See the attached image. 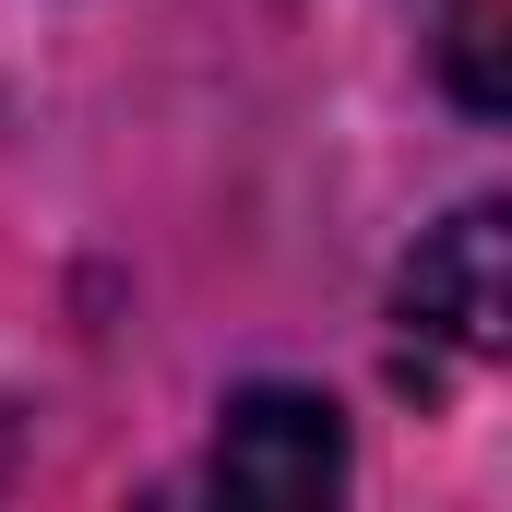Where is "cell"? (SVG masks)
I'll list each match as a JSON object with an SVG mask.
<instances>
[{
  "label": "cell",
  "mask_w": 512,
  "mask_h": 512,
  "mask_svg": "<svg viewBox=\"0 0 512 512\" xmlns=\"http://www.w3.org/2000/svg\"><path fill=\"white\" fill-rule=\"evenodd\" d=\"M501 203H465L453 227H429L417 262L393 274V310H405V334H441V346H465V358H489L512 322V274H501Z\"/></svg>",
  "instance_id": "cell-2"
},
{
  "label": "cell",
  "mask_w": 512,
  "mask_h": 512,
  "mask_svg": "<svg viewBox=\"0 0 512 512\" xmlns=\"http://www.w3.org/2000/svg\"><path fill=\"white\" fill-rule=\"evenodd\" d=\"M203 489H227V501H334L346 489V417L322 393H298V382L227 393L215 453H203Z\"/></svg>",
  "instance_id": "cell-1"
},
{
  "label": "cell",
  "mask_w": 512,
  "mask_h": 512,
  "mask_svg": "<svg viewBox=\"0 0 512 512\" xmlns=\"http://www.w3.org/2000/svg\"><path fill=\"white\" fill-rule=\"evenodd\" d=\"M453 96L477 108V120H501V0H453Z\"/></svg>",
  "instance_id": "cell-3"
}]
</instances>
